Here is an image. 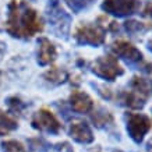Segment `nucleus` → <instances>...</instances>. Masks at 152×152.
I'll list each match as a JSON object with an SVG mask.
<instances>
[{
	"mask_svg": "<svg viewBox=\"0 0 152 152\" xmlns=\"http://www.w3.org/2000/svg\"><path fill=\"white\" fill-rule=\"evenodd\" d=\"M6 31L13 38L29 39L43 31V21L37 10L31 9L25 1L11 0L9 4Z\"/></svg>",
	"mask_w": 152,
	"mask_h": 152,
	"instance_id": "obj_1",
	"label": "nucleus"
},
{
	"mask_svg": "<svg viewBox=\"0 0 152 152\" xmlns=\"http://www.w3.org/2000/svg\"><path fill=\"white\" fill-rule=\"evenodd\" d=\"M89 71L92 74H95L96 77L113 83L117 77L124 74L123 67L119 64V60L115 55L107 53L105 56H99L98 59H95L89 64Z\"/></svg>",
	"mask_w": 152,
	"mask_h": 152,
	"instance_id": "obj_2",
	"label": "nucleus"
},
{
	"mask_svg": "<svg viewBox=\"0 0 152 152\" xmlns=\"http://www.w3.org/2000/svg\"><path fill=\"white\" fill-rule=\"evenodd\" d=\"M74 39L80 46L99 48L106 41V29L99 24H80L74 31Z\"/></svg>",
	"mask_w": 152,
	"mask_h": 152,
	"instance_id": "obj_3",
	"label": "nucleus"
},
{
	"mask_svg": "<svg viewBox=\"0 0 152 152\" xmlns=\"http://www.w3.org/2000/svg\"><path fill=\"white\" fill-rule=\"evenodd\" d=\"M48 20L50 23L52 31L57 38H61L67 41L70 35V27H71V15L66 13L64 10L59 6V3L53 0L50 7L48 9Z\"/></svg>",
	"mask_w": 152,
	"mask_h": 152,
	"instance_id": "obj_4",
	"label": "nucleus"
},
{
	"mask_svg": "<svg viewBox=\"0 0 152 152\" xmlns=\"http://www.w3.org/2000/svg\"><path fill=\"white\" fill-rule=\"evenodd\" d=\"M101 9L106 14H110L117 18H126L137 14L141 9L140 0H103Z\"/></svg>",
	"mask_w": 152,
	"mask_h": 152,
	"instance_id": "obj_5",
	"label": "nucleus"
},
{
	"mask_svg": "<svg viewBox=\"0 0 152 152\" xmlns=\"http://www.w3.org/2000/svg\"><path fill=\"white\" fill-rule=\"evenodd\" d=\"M152 121L151 119L141 113H129L127 115V133L130 138L133 140L135 144H141L144 141V137L151 130Z\"/></svg>",
	"mask_w": 152,
	"mask_h": 152,
	"instance_id": "obj_6",
	"label": "nucleus"
},
{
	"mask_svg": "<svg viewBox=\"0 0 152 152\" xmlns=\"http://www.w3.org/2000/svg\"><path fill=\"white\" fill-rule=\"evenodd\" d=\"M112 55L117 56L120 59H123L130 66H135L142 61V53L140 49L134 46L131 42L124 41V39H119V41H115L110 46Z\"/></svg>",
	"mask_w": 152,
	"mask_h": 152,
	"instance_id": "obj_7",
	"label": "nucleus"
},
{
	"mask_svg": "<svg viewBox=\"0 0 152 152\" xmlns=\"http://www.w3.org/2000/svg\"><path fill=\"white\" fill-rule=\"evenodd\" d=\"M31 124L35 130L39 131H45L49 134H59L61 126H60L59 120L56 119V116L48 109H41L37 112L32 117Z\"/></svg>",
	"mask_w": 152,
	"mask_h": 152,
	"instance_id": "obj_8",
	"label": "nucleus"
},
{
	"mask_svg": "<svg viewBox=\"0 0 152 152\" xmlns=\"http://www.w3.org/2000/svg\"><path fill=\"white\" fill-rule=\"evenodd\" d=\"M69 135L78 144H91L94 142V133L89 124L84 120H74L70 124Z\"/></svg>",
	"mask_w": 152,
	"mask_h": 152,
	"instance_id": "obj_9",
	"label": "nucleus"
},
{
	"mask_svg": "<svg viewBox=\"0 0 152 152\" xmlns=\"http://www.w3.org/2000/svg\"><path fill=\"white\" fill-rule=\"evenodd\" d=\"M56 57H57V50H56L55 45L48 38H39L38 39V55H37L38 64L45 67V66L53 63Z\"/></svg>",
	"mask_w": 152,
	"mask_h": 152,
	"instance_id": "obj_10",
	"label": "nucleus"
},
{
	"mask_svg": "<svg viewBox=\"0 0 152 152\" xmlns=\"http://www.w3.org/2000/svg\"><path fill=\"white\" fill-rule=\"evenodd\" d=\"M69 103L75 113H89L94 109V101L84 91H73L69 98Z\"/></svg>",
	"mask_w": 152,
	"mask_h": 152,
	"instance_id": "obj_11",
	"label": "nucleus"
},
{
	"mask_svg": "<svg viewBox=\"0 0 152 152\" xmlns=\"http://www.w3.org/2000/svg\"><path fill=\"white\" fill-rule=\"evenodd\" d=\"M130 88H131V91L140 94L141 96L148 99L152 95V80L141 77V75H134L130 81Z\"/></svg>",
	"mask_w": 152,
	"mask_h": 152,
	"instance_id": "obj_12",
	"label": "nucleus"
},
{
	"mask_svg": "<svg viewBox=\"0 0 152 152\" xmlns=\"http://www.w3.org/2000/svg\"><path fill=\"white\" fill-rule=\"evenodd\" d=\"M120 102L121 105L127 106L130 109H134V110H140L145 106V102L147 99L144 96H141L140 94L134 92V91H123V92L119 95Z\"/></svg>",
	"mask_w": 152,
	"mask_h": 152,
	"instance_id": "obj_13",
	"label": "nucleus"
},
{
	"mask_svg": "<svg viewBox=\"0 0 152 152\" xmlns=\"http://www.w3.org/2000/svg\"><path fill=\"white\" fill-rule=\"evenodd\" d=\"M123 28H124V31L129 34L130 37H137V35L147 32L148 29L151 28V25L140 23L137 20H127V21L123 23Z\"/></svg>",
	"mask_w": 152,
	"mask_h": 152,
	"instance_id": "obj_14",
	"label": "nucleus"
},
{
	"mask_svg": "<svg viewBox=\"0 0 152 152\" xmlns=\"http://www.w3.org/2000/svg\"><path fill=\"white\" fill-rule=\"evenodd\" d=\"M43 78L49 83L55 84V85H60V84H64L69 80V74H67V71L59 69V67H53L43 74Z\"/></svg>",
	"mask_w": 152,
	"mask_h": 152,
	"instance_id": "obj_15",
	"label": "nucleus"
},
{
	"mask_svg": "<svg viewBox=\"0 0 152 152\" xmlns=\"http://www.w3.org/2000/svg\"><path fill=\"white\" fill-rule=\"evenodd\" d=\"M92 121L95 123L96 127L102 129V127H106L107 124H113V116L105 109H99V110L94 112Z\"/></svg>",
	"mask_w": 152,
	"mask_h": 152,
	"instance_id": "obj_16",
	"label": "nucleus"
},
{
	"mask_svg": "<svg viewBox=\"0 0 152 152\" xmlns=\"http://www.w3.org/2000/svg\"><path fill=\"white\" fill-rule=\"evenodd\" d=\"M17 127H18V124L13 117H10L7 113L0 110V135H6L7 133L15 130Z\"/></svg>",
	"mask_w": 152,
	"mask_h": 152,
	"instance_id": "obj_17",
	"label": "nucleus"
},
{
	"mask_svg": "<svg viewBox=\"0 0 152 152\" xmlns=\"http://www.w3.org/2000/svg\"><path fill=\"white\" fill-rule=\"evenodd\" d=\"M64 3L74 14H80L89 9L95 3V0H64Z\"/></svg>",
	"mask_w": 152,
	"mask_h": 152,
	"instance_id": "obj_18",
	"label": "nucleus"
},
{
	"mask_svg": "<svg viewBox=\"0 0 152 152\" xmlns=\"http://www.w3.org/2000/svg\"><path fill=\"white\" fill-rule=\"evenodd\" d=\"M1 151L3 152H28L23 144L15 140H6L1 142Z\"/></svg>",
	"mask_w": 152,
	"mask_h": 152,
	"instance_id": "obj_19",
	"label": "nucleus"
},
{
	"mask_svg": "<svg viewBox=\"0 0 152 152\" xmlns=\"http://www.w3.org/2000/svg\"><path fill=\"white\" fill-rule=\"evenodd\" d=\"M7 106H9V109L13 113H21L23 112V109L25 107V103H24L20 98H17V96H11V98H9L7 99Z\"/></svg>",
	"mask_w": 152,
	"mask_h": 152,
	"instance_id": "obj_20",
	"label": "nucleus"
},
{
	"mask_svg": "<svg viewBox=\"0 0 152 152\" xmlns=\"http://www.w3.org/2000/svg\"><path fill=\"white\" fill-rule=\"evenodd\" d=\"M95 89H101V91H98L99 92V95H101L103 99H112V92H110V89L109 88H105V87H102V85H98V84H91Z\"/></svg>",
	"mask_w": 152,
	"mask_h": 152,
	"instance_id": "obj_21",
	"label": "nucleus"
},
{
	"mask_svg": "<svg viewBox=\"0 0 152 152\" xmlns=\"http://www.w3.org/2000/svg\"><path fill=\"white\" fill-rule=\"evenodd\" d=\"M55 149L59 152H74L73 148L70 147L69 142H60V144H56L55 145Z\"/></svg>",
	"mask_w": 152,
	"mask_h": 152,
	"instance_id": "obj_22",
	"label": "nucleus"
},
{
	"mask_svg": "<svg viewBox=\"0 0 152 152\" xmlns=\"http://www.w3.org/2000/svg\"><path fill=\"white\" fill-rule=\"evenodd\" d=\"M142 17H147V18H151L152 20V3L151 1H148L145 7L142 10Z\"/></svg>",
	"mask_w": 152,
	"mask_h": 152,
	"instance_id": "obj_23",
	"label": "nucleus"
},
{
	"mask_svg": "<svg viewBox=\"0 0 152 152\" xmlns=\"http://www.w3.org/2000/svg\"><path fill=\"white\" fill-rule=\"evenodd\" d=\"M4 52H6V45L3 42H0V60H1L3 55H4Z\"/></svg>",
	"mask_w": 152,
	"mask_h": 152,
	"instance_id": "obj_24",
	"label": "nucleus"
},
{
	"mask_svg": "<svg viewBox=\"0 0 152 152\" xmlns=\"http://www.w3.org/2000/svg\"><path fill=\"white\" fill-rule=\"evenodd\" d=\"M147 48H148V50H149V52H151V53H152V39H151V41H148V43H147Z\"/></svg>",
	"mask_w": 152,
	"mask_h": 152,
	"instance_id": "obj_25",
	"label": "nucleus"
},
{
	"mask_svg": "<svg viewBox=\"0 0 152 152\" xmlns=\"http://www.w3.org/2000/svg\"><path fill=\"white\" fill-rule=\"evenodd\" d=\"M115 152H116V151H115ZM117 152H120V151H117Z\"/></svg>",
	"mask_w": 152,
	"mask_h": 152,
	"instance_id": "obj_26",
	"label": "nucleus"
}]
</instances>
